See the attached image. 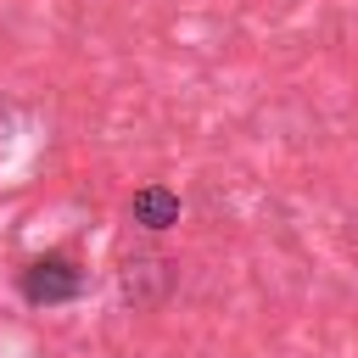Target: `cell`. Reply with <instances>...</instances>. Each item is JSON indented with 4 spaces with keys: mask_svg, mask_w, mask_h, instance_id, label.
Returning a JSON list of instances; mask_svg holds the SVG:
<instances>
[{
    "mask_svg": "<svg viewBox=\"0 0 358 358\" xmlns=\"http://www.w3.org/2000/svg\"><path fill=\"white\" fill-rule=\"evenodd\" d=\"M17 291H22V302H34V308H62V302H78V296H84V268H78L67 252H45V257H34V263L17 274Z\"/></svg>",
    "mask_w": 358,
    "mask_h": 358,
    "instance_id": "6da1fadb",
    "label": "cell"
},
{
    "mask_svg": "<svg viewBox=\"0 0 358 358\" xmlns=\"http://www.w3.org/2000/svg\"><path fill=\"white\" fill-rule=\"evenodd\" d=\"M129 218H134L140 229L162 235V229H173V224H179V196H173L168 185H140V190L129 196Z\"/></svg>",
    "mask_w": 358,
    "mask_h": 358,
    "instance_id": "7a4b0ae2",
    "label": "cell"
}]
</instances>
